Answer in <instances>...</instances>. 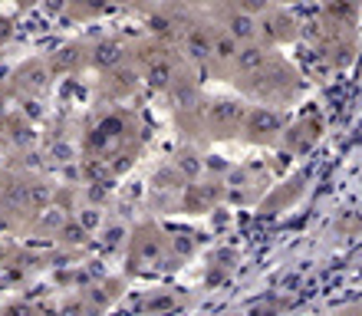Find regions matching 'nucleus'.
<instances>
[{"label": "nucleus", "mask_w": 362, "mask_h": 316, "mask_svg": "<svg viewBox=\"0 0 362 316\" xmlns=\"http://www.w3.org/2000/svg\"><path fill=\"white\" fill-rule=\"evenodd\" d=\"M129 63L135 66V73L162 96L172 99V109L185 99H191L198 93V83H194V69L181 59V53L162 40H155L152 33L145 40H135L129 43Z\"/></svg>", "instance_id": "nucleus-1"}, {"label": "nucleus", "mask_w": 362, "mask_h": 316, "mask_svg": "<svg viewBox=\"0 0 362 316\" xmlns=\"http://www.w3.org/2000/svg\"><path fill=\"white\" fill-rule=\"evenodd\" d=\"M230 86L238 89L244 99H250L254 105H270V109H290L296 99L303 96V76H300V69L290 63V59L280 53V49H270L264 63L254 66L250 73L238 76Z\"/></svg>", "instance_id": "nucleus-2"}, {"label": "nucleus", "mask_w": 362, "mask_h": 316, "mask_svg": "<svg viewBox=\"0 0 362 316\" xmlns=\"http://www.w3.org/2000/svg\"><path fill=\"white\" fill-rule=\"evenodd\" d=\"M356 20H359L356 0H323L310 33L316 57L336 69L349 66L356 59Z\"/></svg>", "instance_id": "nucleus-3"}, {"label": "nucleus", "mask_w": 362, "mask_h": 316, "mask_svg": "<svg viewBox=\"0 0 362 316\" xmlns=\"http://www.w3.org/2000/svg\"><path fill=\"white\" fill-rule=\"evenodd\" d=\"M132 148H139V119L129 109H105L86 125L83 152L93 162H112Z\"/></svg>", "instance_id": "nucleus-4"}, {"label": "nucleus", "mask_w": 362, "mask_h": 316, "mask_svg": "<svg viewBox=\"0 0 362 316\" xmlns=\"http://www.w3.org/2000/svg\"><path fill=\"white\" fill-rule=\"evenodd\" d=\"M175 260L172 254V238L155 224H139L129 240V270L135 274H155L162 270V264Z\"/></svg>", "instance_id": "nucleus-5"}, {"label": "nucleus", "mask_w": 362, "mask_h": 316, "mask_svg": "<svg viewBox=\"0 0 362 316\" xmlns=\"http://www.w3.org/2000/svg\"><path fill=\"white\" fill-rule=\"evenodd\" d=\"M300 33H303V23L293 13V7H286V4H276L274 0L257 17V43L267 49L290 47V43L300 40Z\"/></svg>", "instance_id": "nucleus-6"}, {"label": "nucleus", "mask_w": 362, "mask_h": 316, "mask_svg": "<svg viewBox=\"0 0 362 316\" xmlns=\"http://www.w3.org/2000/svg\"><path fill=\"white\" fill-rule=\"evenodd\" d=\"M286 129V119L280 109H270V105H247V115H244V125H240V142L247 145H276L280 135Z\"/></svg>", "instance_id": "nucleus-7"}, {"label": "nucleus", "mask_w": 362, "mask_h": 316, "mask_svg": "<svg viewBox=\"0 0 362 316\" xmlns=\"http://www.w3.org/2000/svg\"><path fill=\"white\" fill-rule=\"evenodd\" d=\"M49 86H53V73H49V66H47V57L27 59V63H20V66L10 73V89H13L20 99L47 96Z\"/></svg>", "instance_id": "nucleus-8"}, {"label": "nucleus", "mask_w": 362, "mask_h": 316, "mask_svg": "<svg viewBox=\"0 0 362 316\" xmlns=\"http://www.w3.org/2000/svg\"><path fill=\"white\" fill-rule=\"evenodd\" d=\"M320 132H323V122L316 119V115H303V119H296V122H286L284 135H280V148H286V152H310L313 148V142L320 139Z\"/></svg>", "instance_id": "nucleus-9"}, {"label": "nucleus", "mask_w": 362, "mask_h": 316, "mask_svg": "<svg viewBox=\"0 0 362 316\" xmlns=\"http://www.w3.org/2000/svg\"><path fill=\"white\" fill-rule=\"evenodd\" d=\"M129 63V47L115 37H103V40H89V66L103 73H112V69L125 66Z\"/></svg>", "instance_id": "nucleus-10"}, {"label": "nucleus", "mask_w": 362, "mask_h": 316, "mask_svg": "<svg viewBox=\"0 0 362 316\" xmlns=\"http://www.w3.org/2000/svg\"><path fill=\"white\" fill-rule=\"evenodd\" d=\"M47 66L57 76H73L83 66H89V40H76V43H66V47L53 49L47 57Z\"/></svg>", "instance_id": "nucleus-11"}, {"label": "nucleus", "mask_w": 362, "mask_h": 316, "mask_svg": "<svg viewBox=\"0 0 362 316\" xmlns=\"http://www.w3.org/2000/svg\"><path fill=\"white\" fill-rule=\"evenodd\" d=\"M139 83H142V76L135 73L132 63H125V66L112 69V73H103L99 93H103V99H109V103H122V99H129L135 89H139Z\"/></svg>", "instance_id": "nucleus-12"}, {"label": "nucleus", "mask_w": 362, "mask_h": 316, "mask_svg": "<svg viewBox=\"0 0 362 316\" xmlns=\"http://www.w3.org/2000/svg\"><path fill=\"white\" fill-rule=\"evenodd\" d=\"M112 10H115L112 0H63V13L73 23H93V20H103Z\"/></svg>", "instance_id": "nucleus-13"}, {"label": "nucleus", "mask_w": 362, "mask_h": 316, "mask_svg": "<svg viewBox=\"0 0 362 316\" xmlns=\"http://www.w3.org/2000/svg\"><path fill=\"white\" fill-rule=\"evenodd\" d=\"M228 4L230 7H238V10H244V13H250V17H260L274 0H228Z\"/></svg>", "instance_id": "nucleus-14"}, {"label": "nucleus", "mask_w": 362, "mask_h": 316, "mask_svg": "<svg viewBox=\"0 0 362 316\" xmlns=\"http://www.w3.org/2000/svg\"><path fill=\"white\" fill-rule=\"evenodd\" d=\"M112 4L115 7H132V10H139V13H145V17L158 7V0H112Z\"/></svg>", "instance_id": "nucleus-15"}, {"label": "nucleus", "mask_w": 362, "mask_h": 316, "mask_svg": "<svg viewBox=\"0 0 362 316\" xmlns=\"http://www.w3.org/2000/svg\"><path fill=\"white\" fill-rule=\"evenodd\" d=\"M0 316H40V310L30 307V303H10V307L0 310Z\"/></svg>", "instance_id": "nucleus-16"}, {"label": "nucleus", "mask_w": 362, "mask_h": 316, "mask_svg": "<svg viewBox=\"0 0 362 316\" xmlns=\"http://www.w3.org/2000/svg\"><path fill=\"white\" fill-rule=\"evenodd\" d=\"M13 37V23H10L7 13H0V49H4V43Z\"/></svg>", "instance_id": "nucleus-17"}, {"label": "nucleus", "mask_w": 362, "mask_h": 316, "mask_svg": "<svg viewBox=\"0 0 362 316\" xmlns=\"http://www.w3.org/2000/svg\"><path fill=\"white\" fill-rule=\"evenodd\" d=\"M0 4H10L13 10H30V7H37L40 0H0Z\"/></svg>", "instance_id": "nucleus-18"}]
</instances>
